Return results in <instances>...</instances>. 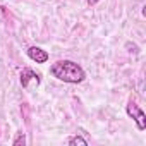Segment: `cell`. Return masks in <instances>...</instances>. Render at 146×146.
Listing matches in <instances>:
<instances>
[{"label":"cell","mask_w":146,"mask_h":146,"mask_svg":"<svg viewBox=\"0 0 146 146\" xmlns=\"http://www.w3.org/2000/svg\"><path fill=\"white\" fill-rule=\"evenodd\" d=\"M50 74L53 78H57L58 81H64V83H69V84H79L86 78L84 69L79 64L72 62V60H58V62L52 64Z\"/></svg>","instance_id":"1"},{"label":"cell","mask_w":146,"mask_h":146,"mask_svg":"<svg viewBox=\"0 0 146 146\" xmlns=\"http://www.w3.org/2000/svg\"><path fill=\"white\" fill-rule=\"evenodd\" d=\"M40 83H41L40 74H38V72H35L33 69H28L26 67V69L21 70V84H23L24 90L33 91V90H36L40 86Z\"/></svg>","instance_id":"2"},{"label":"cell","mask_w":146,"mask_h":146,"mask_svg":"<svg viewBox=\"0 0 146 146\" xmlns=\"http://www.w3.org/2000/svg\"><path fill=\"white\" fill-rule=\"evenodd\" d=\"M125 112H127L129 117H132V120L136 122V125H137L139 131H144V129H146V115H144V112H143L134 102H129V103H127Z\"/></svg>","instance_id":"3"},{"label":"cell","mask_w":146,"mask_h":146,"mask_svg":"<svg viewBox=\"0 0 146 146\" xmlns=\"http://www.w3.org/2000/svg\"><path fill=\"white\" fill-rule=\"evenodd\" d=\"M28 57H29L31 60H35L36 64H45V62H48V58H50V55H48L43 48H40V46H29V48H28Z\"/></svg>","instance_id":"4"},{"label":"cell","mask_w":146,"mask_h":146,"mask_svg":"<svg viewBox=\"0 0 146 146\" xmlns=\"http://www.w3.org/2000/svg\"><path fill=\"white\" fill-rule=\"evenodd\" d=\"M67 144H69V146H76V144L86 146V144H88V141H86V139H83L81 136H72V137H69V139H67Z\"/></svg>","instance_id":"5"},{"label":"cell","mask_w":146,"mask_h":146,"mask_svg":"<svg viewBox=\"0 0 146 146\" xmlns=\"http://www.w3.org/2000/svg\"><path fill=\"white\" fill-rule=\"evenodd\" d=\"M12 144H14V146H24V144H26V136H24V132H17V137L14 139Z\"/></svg>","instance_id":"6"},{"label":"cell","mask_w":146,"mask_h":146,"mask_svg":"<svg viewBox=\"0 0 146 146\" xmlns=\"http://www.w3.org/2000/svg\"><path fill=\"white\" fill-rule=\"evenodd\" d=\"M88 4L90 5H95V4H98V0H88Z\"/></svg>","instance_id":"7"}]
</instances>
